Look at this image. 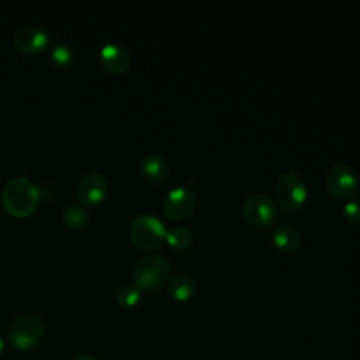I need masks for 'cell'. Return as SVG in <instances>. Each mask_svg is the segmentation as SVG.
Instances as JSON below:
<instances>
[{"mask_svg": "<svg viewBox=\"0 0 360 360\" xmlns=\"http://www.w3.org/2000/svg\"><path fill=\"white\" fill-rule=\"evenodd\" d=\"M1 200L11 215L24 218L35 211L41 200V188L27 176H15L3 186Z\"/></svg>", "mask_w": 360, "mask_h": 360, "instance_id": "cell-1", "label": "cell"}, {"mask_svg": "<svg viewBox=\"0 0 360 360\" xmlns=\"http://www.w3.org/2000/svg\"><path fill=\"white\" fill-rule=\"evenodd\" d=\"M170 264L162 255H145L134 266V284L142 290H158L169 278Z\"/></svg>", "mask_w": 360, "mask_h": 360, "instance_id": "cell-2", "label": "cell"}, {"mask_svg": "<svg viewBox=\"0 0 360 360\" xmlns=\"http://www.w3.org/2000/svg\"><path fill=\"white\" fill-rule=\"evenodd\" d=\"M45 322L35 314H21L15 316L7 329V338L14 347L28 350L37 346L45 336Z\"/></svg>", "mask_w": 360, "mask_h": 360, "instance_id": "cell-3", "label": "cell"}, {"mask_svg": "<svg viewBox=\"0 0 360 360\" xmlns=\"http://www.w3.org/2000/svg\"><path fill=\"white\" fill-rule=\"evenodd\" d=\"M166 225L155 215L141 214L135 217L128 228L131 242L141 249H158L166 242Z\"/></svg>", "mask_w": 360, "mask_h": 360, "instance_id": "cell-4", "label": "cell"}, {"mask_svg": "<svg viewBox=\"0 0 360 360\" xmlns=\"http://www.w3.org/2000/svg\"><path fill=\"white\" fill-rule=\"evenodd\" d=\"M274 195L276 204L284 211H297L308 198L307 181L300 173H284L276 183Z\"/></svg>", "mask_w": 360, "mask_h": 360, "instance_id": "cell-5", "label": "cell"}, {"mask_svg": "<svg viewBox=\"0 0 360 360\" xmlns=\"http://www.w3.org/2000/svg\"><path fill=\"white\" fill-rule=\"evenodd\" d=\"M197 181L190 180L184 186L173 187L162 200V212L170 221L187 218L195 207Z\"/></svg>", "mask_w": 360, "mask_h": 360, "instance_id": "cell-6", "label": "cell"}, {"mask_svg": "<svg viewBox=\"0 0 360 360\" xmlns=\"http://www.w3.org/2000/svg\"><path fill=\"white\" fill-rule=\"evenodd\" d=\"M242 217L255 226H270L277 221L276 202L266 194L255 191L248 194L240 204Z\"/></svg>", "mask_w": 360, "mask_h": 360, "instance_id": "cell-7", "label": "cell"}, {"mask_svg": "<svg viewBox=\"0 0 360 360\" xmlns=\"http://www.w3.org/2000/svg\"><path fill=\"white\" fill-rule=\"evenodd\" d=\"M326 186L333 197L339 200H350L359 190V179L349 165L336 163L328 170Z\"/></svg>", "mask_w": 360, "mask_h": 360, "instance_id": "cell-8", "label": "cell"}, {"mask_svg": "<svg viewBox=\"0 0 360 360\" xmlns=\"http://www.w3.org/2000/svg\"><path fill=\"white\" fill-rule=\"evenodd\" d=\"M48 42V32L34 24H24L14 34V44L24 53H38L46 48Z\"/></svg>", "mask_w": 360, "mask_h": 360, "instance_id": "cell-9", "label": "cell"}, {"mask_svg": "<svg viewBox=\"0 0 360 360\" xmlns=\"http://www.w3.org/2000/svg\"><path fill=\"white\" fill-rule=\"evenodd\" d=\"M108 183L100 173H87L79 180L77 198L84 205H94L105 197Z\"/></svg>", "mask_w": 360, "mask_h": 360, "instance_id": "cell-10", "label": "cell"}, {"mask_svg": "<svg viewBox=\"0 0 360 360\" xmlns=\"http://www.w3.org/2000/svg\"><path fill=\"white\" fill-rule=\"evenodd\" d=\"M100 62L103 68L112 75H120L129 68L131 56L128 51L115 42L104 44L100 49Z\"/></svg>", "mask_w": 360, "mask_h": 360, "instance_id": "cell-11", "label": "cell"}, {"mask_svg": "<svg viewBox=\"0 0 360 360\" xmlns=\"http://www.w3.org/2000/svg\"><path fill=\"white\" fill-rule=\"evenodd\" d=\"M139 170L142 177L152 184L163 183L169 174V163L159 153H148L141 159Z\"/></svg>", "mask_w": 360, "mask_h": 360, "instance_id": "cell-12", "label": "cell"}, {"mask_svg": "<svg viewBox=\"0 0 360 360\" xmlns=\"http://www.w3.org/2000/svg\"><path fill=\"white\" fill-rule=\"evenodd\" d=\"M271 240L274 246L281 252H294L301 245L300 231L288 224L278 225L271 232Z\"/></svg>", "mask_w": 360, "mask_h": 360, "instance_id": "cell-13", "label": "cell"}, {"mask_svg": "<svg viewBox=\"0 0 360 360\" xmlns=\"http://www.w3.org/2000/svg\"><path fill=\"white\" fill-rule=\"evenodd\" d=\"M167 292L176 301H187L195 292V281L187 273H177L167 280Z\"/></svg>", "mask_w": 360, "mask_h": 360, "instance_id": "cell-14", "label": "cell"}, {"mask_svg": "<svg viewBox=\"0 0 360 360\" xmlns=\"http://www.w3.org/2000/svg\"><path fill=\"white\" fill-rule=\"evenodd\" d=\"M166 242L176 250H184L191 245L193 233L186 226H173L167 229Z\"/></svg>", "mask_w": 360, "mask_h": 360, "instance_id": "cell-15", "label": "cell"}, {"mask_svg": "<svg viewBox=\"0 0 360 360\" xmlns=\"http://www.w3.org/2000/svg\"><path fill=\"white\" fill-rule=\"evenodd\" d=\"M115 298L121 308L131 309L139 304L142 298V291L135 284H124L118 288Z\"/></svg>", "mask_w": 360, "mask_h": 360, "instance_id": "cell-16", "label": "cell"}, {"mask_svg": "<svg viewBox=\"0 0 360 360\" xmlns=\"http://www.w3.org/2000/svg\"><path fill=\"white\" fill-rule=\"evenodd\" d=\"M87 221V212L80 204H69L63 210V222L70 228H82Z\"/></svg>", "mask_w": 360, "mask_h": 360, "instance_id": "cell-17", "label": "cell"}, {"mask_svg": "<svg viewBox=\"0 0 360 360\" xmlns=\"http://www.w3.org/2000/svg\"><path fill=\"white\" fill-rule=\"evenodd\" d=\"M73 58V53H72V49L69 45L63 44V42H59V44H55L53 48H52V60L60 66H65L68 63H70Z\"/></svg>", "mask_w": 360, "mask_h": 360, "instance_id": "cell-18", "label": "cell"}, {"mask_svg": "<svg viewBox=\"0 0 360 360\" xmlns=\"http://www.w3.org/2000/svg\"><path fill=\"white\" fill-rule=\"evenodd\" d=\"M343 215L349 222L359 224L360 222V200L359 198H350L343 205Z\"/></svg>", "mask_w": 360, "mask_h": 360, "instance_id": "cell-19", "label": "cell"}, {"mask_svg": "<svg viewBox=\"0 0 360 360\" xmlns=\"http://www.w3.org/2000/svg\"><path fill=\"white\" fill-rule=\"evenodd\" d=\"M75 360H100L97 356L94 354H89V353H83V354H79Z\"/></svg>", "mask_w": 360, "mask_h": 360, "instance_id": "cell-20", "label": "cell"}, {"mask_svg": "<svg viewBox=\"0 0 360 360\" xmlns=\"http://www.w3.org/2000/svg\"><path fill=\"white\" fill-rule=\"evenodd\" d=\"M4 350H6V343H4V339H3V338H0V356L4 353Z\"/></svg>", "mask_w": 360, "mask_h": 360, "instance_id": "cell-21", "label": "cell"}, {"mask_svg": "<svg viewBox=\"0 0 360 360\" xmlns=\"http://www.w3.org/2000/svg\"><path fill=\"white\" fill-rule=\"evenodd\" d=\"M359 181H360V180H359Z\"/></svg>", "mask_w": 360, "mask_h": 360, "instance_id": "cell-22", "label": "cell"}]
</instances>
